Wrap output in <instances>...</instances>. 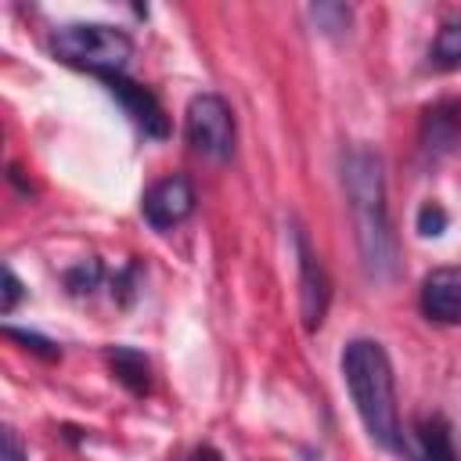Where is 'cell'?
Masks as SVG:
<instances>
[{
	"label": "cell",
	"instance_id": "14",
	"mask_svg": "<svg viewBox=\"0 0 461 461\" xmlns=\"http://www.w3.org/2000/svg\"><path fill=\"white\" fill-rule=\"evenodd\" d=\"M65 285H68L72 295H90V292L101 285V263H97V259L76 263V267L65 274Z\"/></svg>",
	"mask_w": 461,
	"mask_h": 461
},
{
	"label": "cell",
	"instance_id": "3",
	"mask_svg": "<svg viewBox=\"0 0 461 461\" xmlns=\"http://www.w3.org/2000/svg\"><path fill=\"white\" fill-rule=\"evenodd\" d=\"M50 54L61 61V65H72V68H86L94 72L97 79L101 76H112V72H122L133 58V40L115 29V25H104V22H76V25H61L50 32L47 40Z\"/></svg>",
	"mask_w": 461,
	"mask_h": 461
},
{
	"label": "cell",
	"instance_id": "4",
	"mask_svg": "<svg viewBox=\"0 0 461 461\" xmlns=\"http://www.w3.org/2000/svg\"><path fill=\"white\" fill-rule=\"evenodd\" d=\"M184 137L194 155L209 162H227L234 155V112L220 94H194L184 112Z\"/></svg>",
	"mask_w": 461,
	"mask_h": 461
},
{
	"label": "cell",
	"instance_id": "10",
	"mask_svg": "<svg viewBox=\"0 0 461 461\" xmlns=\"http://www.w3.org/2000/svg\"><path fill=\"white\" fill-rule=\"evenodd\" d=\"M108 364H112V375L133 393V396H144L151 389V364L140 349L133 346H112L108 349Z\"/></svg>",
	"mask_w": 461,
	"mask_h": 461
},
{
	"label": "cell",
	"instance_id": "15",
	"mask_svg": "<svg viewBox=\"0 0 461 461\" xmlns=\"http://www.w3.org/2000/svg\"><path fill=\"white\" fill-rule=\"evenodd\" d=\"M4 331H7V339L22 342L25 349H32V353L43 357V360H58V357H61L58 342H50V339H43V335H36V331H25V328H4Z\"/></svg>",
	"mask_w": 461,
	"mask_h": 461
},
{
	"label": "cell",
	"instance_id": "9",
	"mask_svg": "<svg viewBox=\"0 0 461 461\" xmlns=\"http://www.w3.org/2000/svg\"><path fill=\"white\" fill-rule=\"evenodd\" d=\"M418 306L436 324H461V267H436L421 277Z\"/></svg>",
	"mask_w": 461,
	"mask_h": 461
},
{
	"label": "cell",
	"instance_id": "17",
	"mask_svg": "<svg viewBox=\"0 0 461 461\" xmlns=\"http://www.w3.org/2000/svg\"><path fill=\"white\" fill-rule=\"evenodd\" d=\"M18 299H22V281L14 277L11 267H4V299H0V313H11V310L18 306Z\"/></svg>",
	"mask_w": 461,
	"mask_h": 461
},
{
	"label": "cell",
	"instance_id": "6",
	"mask_svg": "<svg viewBox=\"0 0 461 461\" xmlns=\"http://www.w3.org/2000/svg\"><path fill=\"white\" fill-rule=\"evenodd\" d=\"M194 184L184 176V173H169L162 180H155L148 191H144V202H140V212L144 220L155 227V230H173L180 227L191 212H194Z\"/></svg>",
	"mask_w": 461,
	"mask_h": 461
},
{
	"label": "cell",
	"instance_id": "5",
	"mask_svg": "<svg viewBox=\"0 0 461 461\" xmlns=\"http://www.w3.org/2000/svg\"><path fill=\"white\" fill-rule=\"evenodd\" d=\"M292 241H295V259H299V313H303V328L306 331H317L324 324V313H328V303H331V277L321 263V256L313 252L310 238L303 227L292 230Z\"/></svg>",
	"mask_w": 461,
	"mask_h": 461
},
{
	"label": "cell",
	"instance_id": "11",
	"mask_svg": "<svg viewBox=\"0 0 461 461\" xmlns=\"http://www.w3.org/2000/svg\"><path fill=\"white\" fill-rule=\"evenodd\" d=\"M429 68H436V72L461 68V18H450L439 25V32L429 47Z\"/></svg>",
	"mask_w": 461,
	"mask_h": 461
},
{
	"label": "cell",
	"instance_id": "2",
	"mask_svg": "<svg viewBox=\"0 0 461 461\" xmlns=\"http://www.w3.org/2000/svg\"><path fill=\"white\" fill-rule=\"evenodd\" d=\"M342 382L353 396V407L367 429V436L393 450L403 454V432H400V414H396V382H393V364L382 342L375 339H353L342 349Z\"/></svg>",
	"mask_w": 461,
	"mask_h": 461
},
{
	"label": "cell",
	"instance_id": "16",
	"mask_svg": "<svg viewBox=\"0 0 461 461\" xmlns=\"http://www.w3.org/2000/svg\"><path fill=\"white\" fill-rule=\"evenodd\" d=\"M447 209L439 205V202H425L421 209H418V234L421 238H439L443 230H447Z\"/></svg>",
	"mask_w": 461,
	"mask_h": 461
},
{
	"label": "cell",
	"instance_id": "12",
	"mask_svg": "<svg viewBox=\"0 0 461 461\" xmlns=\"http://www.w3.org/2000/svg\"><path fill=\"white\" fill-rule=\"evenodd\" d=\"M418 439H421V461H457V450H454V439H450V425L439 414L421 421Z\"/></svg>",
	"mask_w": 461,
	"mask_h": 461
},
{
	"label": "cell",
	"instance_id": "7",
	"mask_svg": "<svg viewBox=\"0 0 461 461\" xmlns=\"http://www.w3.org/2000/svg\"><path fill=\"white\" fill-rule=\"evenodd\" d=\"M101 83H104V86H108V94H112V97L122 104V112L133 119V126H137V130H144V137H155V140L169 137V119H166V108L158 104V97H155L148 86H140V83L126 79L122 72L101 76Z\"/></svg>",
	"mask_w": 461,
	"mask_h": 461
},
{
	"label": "cell",
	"instance_id": "18",
	"mask_svg": "<svg viewBox=\"0 0 461 461\" xmlns=\"http://www.w3.org/2000/svg\"><path fill=\"white\" fill-rule=\"evenodd\" d=\"M0 461H29V450L22 447L14 429H4V454H0Z\"/></svg>",
	"mask_w": 461,
	"mask_h": 461
},
{
	"label": "cell",
	"instance_id": "19",
	"mask_svg": "<svg viewBox=\"0 0 461 461\" xmlns=\"http://www.w3.org/2000/svg\"><path fill=\"white\" fill-rule=\"evenodd\" d=\"M187 461H223V454H220L216 447H194Z\"/></svg>",
	"mask_w": 461,
	"mask_h": 461
},
{
	"label": "cell",
	"instance_id": "13",
	"mask_svg": "<svg viewBox=\"0 0 461 461\" xmlns=\"http://www.w3.org/2000/svg\"><path fill=\"white\" fill-rule=\"evenodd\" d=\"M349 18L353 11L346 4H313L310 7V22L324 32V36H342L349 29Z\"/></svg>",
	"mask_w": 461,
	"mask_h": 461
},
{
	"label": "cell",
	"instance_id": "1",
	"mask_svg": "<svg viewBox=\"0 0 461 461\" xmlns=\"http://www.w3.org/2000/svg\"><path fill=\"white\" fill-rule=\"evenodd\" d=\"M342 187L357 230V249L367 277L389 281L396 274V234L385 205V162L375 148L353 144L342 151Z\"/></svg>",
	"mask_w": 461,
	"mask_h": 461
},
{
	"label": "cell",
	"instance_id": "8",
	"mask_svg": "<svg viewBox=\"0 0 461 461\" xmlns=\"http://www.w3.org/2000/svg\"><path fill=\"white\" fill-rule=\"evenodd\" d=\"M457 144H461V101L443 97L425 108L421 130H418V148H421L425 162H439Z\"/></svg>",
	"mask_w": 461,
	"mask_h": 461
}]
</instances>
